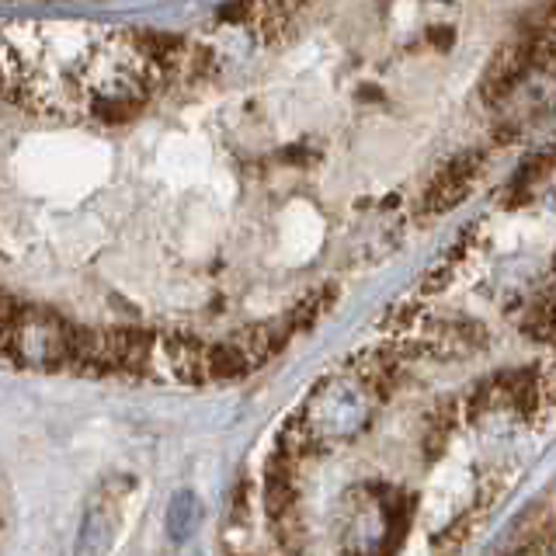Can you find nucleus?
I'll list each match as a JSON object with an SVG mask.
<instances>
[{
    "label": "nucleus",
    "mask_w": 556,
    "mask_h": 556,
    "mask_svg": "<svg viewBox=\"0 0 556 556\" xmlns=\"http://www.w3.org/2000/svg\"><path fill=\"white\" fill-rule=\"evenodd\" d=\"M254 369H257V362L251 355V348L240 338L223 341V344H205V379L233 382V379H243Z\"/></svg>",
    "instance_id": "7ed1b4c3"
},
{
    "label": "nucleus",
    "mask_w": 556,
    "mask_h": 556,
    "mask_svg": "<svg viewBox=\"0 0 556 556\" xmlns=\"http://www.w3.org/2000/svg\"><path fill=\"white\" fill-rule=\"evenodd\" d=\"M202 521V501L195 491H178L167 508V535L170 543H188L191 535L199 532Z\"/></svg>",
    "instance_id": "423d86ee"
},
{
    "label": "nucleus",
    "mask_w": 556,
    "mask_h": 556,
    "mask_svg": "<svg viewBox=\"0 0 556 556\" xmlns=\"http://www.w3.org/2000/svg\"><path fill=\"white\" fill-rule=\"evenodd\" d=\"M74 327L77 324H66L49 309H35V306L14 309V303H8V317H4L8 358L17 365H28V369H63V365H70Z\"/></svg>",
    "instance_id": "f257e3e1"
},
{
    "label": "nucleus",
    "mask_w": 556,
    "mask_h": 556,
    "mask_svg": "<svg viewBox=\"0 0 556 556\" xmlns=\"http://www.w3.org/2000/svg\"><path fill=\"white\" fill-rule=\"evenodd\" d=\"M132 49L150 66H174L181 60L185 42L174 31H132Z\"/></svg>",
    "instance_id": "0eeeda50"
},
{
    "label": "nucleus",
    "mask_w": 556,
    "mask_h": 556,
    "mask_svg": "<svg viewBox=\"0 0 556 556\" xmlns=\"http://www.w3.org/2000/svg\"><path fill=\"white\" fill-rule=\"evenodd\" d=\"M112 529H115L112 504L109 501H91V508H87L84 518H80L74 556H104L112 546Z\"/></svg>",
    "instance_id": "20e7f679"
},
{
    "label": "nucleus",
    "mask_w": 556,
    "mask_h": 556,
    "mask_svg": "<svg viewBox=\"0 0 556 556\" xmlns=\"http://www.w3.org/2000/svg\"><path fill=\"white\" fill-rule=\"evenodd\" d=\"M483 167V153L480 150H463L456 153L452 161L434 174L431 185L425 188V195H421V213L425 216H434V213H445V208L456 205L469 185L477 181V174Z\"/></svg>",
    "instance_id": "f03ea898"
},
{
    "label": "nucleus",
    "mask_w": 556,
    "mask_h": 556,
    "mask_svg": "<svg viewBox=\"0 0 556 556\" xmlns=\"http://www.w3.org/2000/svg\"><path fill=\"white\" fill-rule=\"evenodd\" d=\"M515 556H543V553H539L535 546H526V549H518Z\"/></svg>",
    "instance_id": "6e6552de"
},
{
    "label": "nucleus",
    "mask_w": 556,
    "mask_h": 556,
    "mask_svg": "<svg viewBox=\"0 0 556 556\" xmlns=\"http://www.w3.org/2000/svg\"><path fill=\"white\" fill-rule=\"evenodd\" d=\"M265 486H268V515H271V521H282L289 515V508H292V501H295V491H292V466H289L286 452L271 456Z\"/></svg>",
    "instance_id": "39448f33"
}]
</instances>
